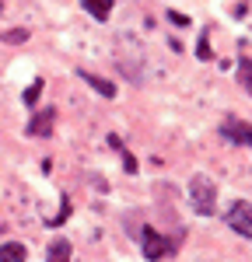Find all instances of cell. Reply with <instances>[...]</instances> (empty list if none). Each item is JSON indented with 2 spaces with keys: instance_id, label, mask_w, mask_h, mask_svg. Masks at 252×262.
Returning a JSON list of instances; mask_svg holds the SVG:
<instances>
[{
  "instance_id": "cell-1",
  "label": "cell",
  "mask_w": 252,
  "mask_h": 262,
  "mask_svg": "<svg viewBox=\"0 0 252 262\" xmlns=\"http://www.w3.org/2000/svg\"><path fill=\"white\" fill-rule=\"evenodd\" d=\"M189 203H193V210L200 217H214V210H217V189H214V182L207 175H193L189 179Z\"/></svg>"
},
{
  "instance_id": "cell-8",
  "label": "cell",
  "mask_w": 252,
  "mask_h": 262,
  "mask_svg": "<svg viewBox=\"0 0 252 262\" xmlns=\"http://www.w3.org/2000/svg\"><path fill=\"white\" fill-rule=\"evenodd\" d=\"M25 259H28V252H25V245H21V242L0 245V262H25Z\"/></svg>"
},
{
  "instance_id": "cell-11",
  "label": "cell",
  "mask_w": 252,
  "mask_h": 262,
  "mask_svg": "<svg viewBox=\"0 0 252 262\" xmlns=\"http://www.w3.org/2000/svg\"><path fill=\"white\" fill-rule=\"evenodd\" d=\"M210 32H214V28H203V32H200V42H196V56H200V60H214V56H210Z\"/></svg>"
},
{
  "instance_id": "cell-12",
  "label": "cell",
  "mask_w": 252,
  "mask_h": 262,
  "mask_svg": "<svg viewBox=\"0 0 252 262\" xmlns=\"http://www.w3.org/2000/svg\"><path fill=\"white\" fill-rule=\"evenodd\" d=\"M42 88H46V84H42V81H32V84H28V88H25V95H21V98H25V105H28V108H32L35 101H39Z\"/></svg>"
},
{
  "instance_id": "cell-14",
  "label": "cell",
  "mask_w": 252,
  "mask_h": 262,
  "mask_svg": "<svg viewBox=\"0 0 252 262\" xmlns=\"http://www.w3.org/2000/svg\"><path fill=\"white\" fill-rule=\"evenodd\" d=\"M60 200H63V206H60V213H56V217L49 221V227H56V224H63L67 217H70V200H67V196H60Z\"/></svg>"
},
{
  "instance_id": "cell-5",
  "label": "cell",
  "mask_w": 252,
  "mask_h": 262,
  "mask_svg": "<svg viewBox=\"0 0 252 262\" xmlns=\"http://www.w3.org/2000/svg\"><path fill=\"white\" fill-rule=\"evenodd\" d=\"M53 122H56V108H42V112H35L32 119H28V137H49L53 133Z\"/></svg>"
},
{
  "instance_id": "cell-3",
  "label": "cell",
  "mask_w": 252,
  "mask_h": 262,
  "mask_svg": "<svg viewBox=\"0 0 252 262\" xmlns=\"http://www.w3.org/2000/svg\"><path fill=\"white\" fill-rule=\"evenodd\" d=\"M224 221H228V227L231 231H235V234H242V238H252V206L249 203H235V206H231L228 210V217H224Z\"/></svg>"
},
{
  "instance_id": "cell-13",
  "label": "cell",
  "mask_w": 252,
  "mask_h": 262,
  "mask_svg": "<svg viewBox=\"0 0 252 262\" xmlns=\"http://www.w3.org/2000/svg\"><path fill=\"white\" fill-rule=\"evenodd\" d=\"M4 42H11V46L14 42H28V32L25 28H11V32H4Z\"/></svg>"
},
{
  "instance_id": "cell-6",
  "label": "cell",
  "mask_w": 252,
  "mask_h": 262,
  "mask_svg": "<svg viewBox=\"0 0 252 262\" xmlns=\"http://www.w3.org/2000/svg\"><path fill=\"white\" fill-rule=\"evenodd\" d=\"M81 4H84V11H88L95 21H109V14H112V4H116V0H81Z\"/></svg>"
},
{
  "instance_id": "cell-9",
  "label": "cell",
  "mask_w": 252,
  "mask_h": 262,
  "mask_svg": "<svg viewBox=\"0 0 252 262\" xmlns=\"http://www.w3.org/2000/svg\"><path fill=\"white\" fill-rule=\"evenodd\" d=\"M46 262H70V242L67 238H56L46 252Z\"/></svg>"
},
{
  "instance_id": "cell-17",
  "label": "cell",
  "mask_w": 252,
  "mask_h": 262,
  "mask_svg": "<svg viewBox=\"0 0 252 262\" xmlns=\"http://www.w3.org/2000/svg\"><path fill=\"white\" fill-rule=\"evenodd\" d=\"M0 11H4V4H0Z\"/></svg>"
},
{
  "instance_id": "cell-4",
  "label": "cell",
  "mask_w": 252,
  "mask_h": 262,
  "mask_svg": "<svg viewBox=\"0 0 252 262\" xmlns=\"http://www.w3.org/2000/svg\"><path fill=\"white\" fill-rule=\"evenodd\" d=\"M221 137L231 143H245V147H252V126L245 119H238V116H228V119L221 122Z\"/></svg>"
},
{
  "instance_id": "cell-16",
  "label": "cell",
  "mask_w": 252,
  "mask_h": 262,
  "mask_svg": "<svg viewBox=\"0 0 252 262\" xmlns=\"http://www.w3.org/2000/svg\"><path fill=\"white\" fill-rule=\"evenodd\" d=\"M168 21H172V25H179V28H186V25H189V18H186V14H179V11H172Z\"/></svg>"
},
{
  "instance_id": "cell-7",
  "label": "cell",
  "mask_w": 252,
  "mask_h": 262,
  "mask_svg": "<svg viewBox=\"0 0 252 262\" xmlns=\"http://www.w3.org/2000/svg\"><path fill=\"white\" fill-rule=\"evenodd\" d=\"M77 77H81V81H88L95 91H98V95H102V98H116V88L105 81V77H95V74H88V70H77Z\"/></svg>"
},
{
  "instance_id": "cell-18",
  "label": "cell",
  "mask_w": 252,
  "mask_h": 262,
  "mask_svg": "<svg viewBox=\"0 0 252 262\" xmlns=\"http://www.w3.org/2000/svg\"><path fill=\"white\" fill-rule=\"evenodd\" d=\"M0 231H4V227H0Z\"/></svg>"
},
{
  "instance_id": "cell-15",
  "label": "cell",
  "mask_w": 252,
  "mask_h": 262,
  "mask_svg": "<svg viewBox=\"0 0 252 262\" xmlns=\"http://www.w3.org/2000/svg\"><path fill=\"white\" fill-rule=\"evenodd\" d=\"M119 154H123V168H126V171H130V175H137V158H133V154H130L126 147H123V150H119Z\"/></svg>"
},
{
  "instance_id": "cell-2",
  "label": "cell",
  "mask_w": 252,
  "mask_h": 262,
  "mask_svg": "<svg viewBox=\"0 0 252 262\" xmlns=\"http://www.w3.org/2000/svg\"><path fill=\"white\" fill-rule=\"evenodd\" d=\"M179 242H182V234H175V238H165V234H158L154 227H144V231H140L144 259H151V262H158V259H168V255H175V252H179Z\"/></svg>"
},
{
  "instance_id": "cell-10",
  "label": "cell",
  "mask_w": 252,
  "mask_h": 262,
  "mask_svg": "<svg viewBox=\"0 0 252 262\" xmlns=\"http://www.w3.org/2000/svg\"><path fill=\"white\" fill-rule=\"evenodd\" d=\"M238 81L245 84V91L252 95V60L249 56H242V63H238Z\"/></svg>"
}]
</instances>
